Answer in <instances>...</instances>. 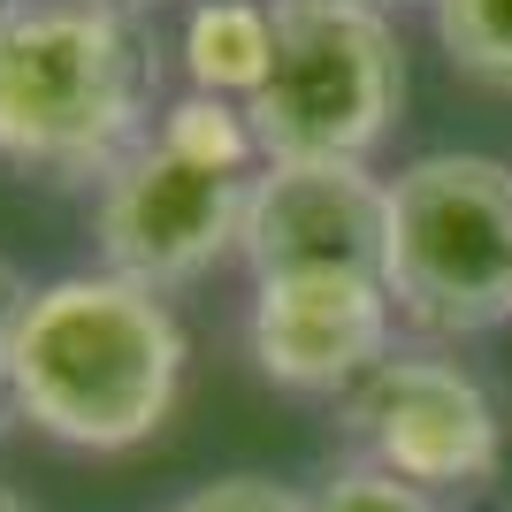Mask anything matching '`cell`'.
I'll return each mask as SVG.
<instances>
[{
	"instance_id": "12",
	"label": "cell",
	"mask_w": 512,
	"mask_h": 512,
	"mask_svg": "<svg viewBox=\"0 0 512 512\" xmlns=\"http://www.w3.org/2000/svg\"><path fill=\"white\" fill-rule=\"evenodd\" d=\"M306 512H444V505L413 482H398V474L367 467V459H337L321 474V490L306 497Z\"/></svg>"
},
{
	"instance_id": "9",
	"label": "cell",
	"mask_w": 512,
	"mask_h": 512,
	"mask_svg": "<svg viewBox=\"0 0 512 512\" xmlns=\"http://www.w3.org/2000/svg\"><path fill=\"white\" fill-rule=\"evenodd\" d=\"M184 85L214 100H253L276 62V0H192L176 31Z\"/></svg>"
},
{
	"instance_id": "8",
	"label": "cell",
	"mask_w": 512,
	"mask_h": 512,
	"mask_svg": "<svg viewBox=\"0 0 512 512\" xmlns=\"http://www.w3.org/2000/svg\"><path fill=\"white\" fill-rule=\"evenodd\" d=\"M390 176L367 161H260L245 268L260 276H383Z\"/></svg>"
},
{
	"instance_id": "3",
	"label": "cell",
	"mask_w": 512,
	"mask_h": 512,
	"mask_svg": "<svg viewBox=\"0 0 512 512\" xmlns=\"http://www.w3.org/2000/svg\"><path fill=\"white\" fill-rule=\"evenodd\" d=\"M383 291L421 344L482 337L512 314V169L490 153H421L390 176Z\"/></svg>"
},
{
	"instance_id": "5",
	"label": "cell",
	"mask_w": 512,
	"mask_h": 512,
	"mask_svg": "<svg viewBox=\"0 0 512 512\" xmlns=\"http://www.w3.org/2000/svg\"><path fill=\"white\" fill-rule=\"evenodd\" d=\"M344 436H352V459L398 474L428 497L482 490L505 467V421H497L490 390L436 344L390 352L344 398Z\"/></svg>"
},
{
	"instance_id": "6",
	"label": "cell",
	"mask_w": 512,
	"mask_h": 512,
	"mask_svg": "<svg viewBox=\"0 0 512 512\" xmlns=\"http://www.w3.org/2000/svg\"><path fill=\"white\" fill-rule=\"evenodd\" d=\"M260 176V169H253ZM253 176L199 169L161 138L115 161V176L92 199V237H100V268L130 276L146 291H184L214 276L230 253H245V207H253Z\"/></svg>"
},
{
	"instance_id": "2",
	"label": "cell",
	"mask_w": 512,
	"mask_h": 512,
	"mask_svg": "<svg viewBox=\"0 0 512 512\" xmlns=\"http://www.w3.org/2000/svg\"><path fill=\"white\" fill-rule=\"evenodd\" d=\"M153 62L138 16L107 0H16L0 46V161L54 184H107L153 138Z\"/></svg>"
},
{
	"instance_id": "17",
	"label": "cell",
	"mask_w": 512,
	"mask_h": 512,
	"mask_svg": "<svg viewBox=\"0 0 512 512\" xmlns=\"http://www.w3.org/2000/svg\"><path fill=\"white\" fill-rule=\"evenodd\" d=\"M8 16H16V0H0V46H8Z\"/></svg>"
},
{
	"instance_id": "18",
	"label": "cell",
	"mask_w": 512,
	"mask_h": 512,
	"mask_svg": "<svg viewBox=\"0 0 512 512\" xmlns=\"http://www.w3.org/2000/svg\"><path fill=\"white\" fill-rule=\"evenodd\" d=\"M375 8H390V0H375Z\"/></svg>"
},
{
	"instance_id": "16",
	"label": "cell",
	"mask_w": 512,
	"mask_h": 512,
	"mask_svg": "<svg viewBox=\"0 0 512 512\" xmlns=\"http://www.w3.org/2000/svg\"><path fill=\"white\" fill-rule=\"evenodd\" d=\"M0 512H39V505H31V497H16L8 482H0Z\"/></svg>"
},
{
	"instance_id": "11",
	"label": "cell",
	"mask_w": 512,
	"mask_h": 512,
	"mask_svg": "<svg viewBox=\"0 0 512 512\" xmlns=\"http://www.w3.org/2000/svg\"><path fill=\"white\" fill-rule=\"evenodd\" d=\"M428 31L459 77L512 92V0H428Z\"/></svg>"
},
{
	"instance_id": "1",
	"label": "cell",
	"mask_w": 512,
	"mask_h": 512,
	"mask_svg": "<svg viewBox=\"0 0 512 512\" xmlns=\"http://www.w3.org/2000/svg\"><path fill=\"white\" fill-rule=\"evenodd\" d=\"M184 321L161 291L107 268L31 283L8 329V406L62 451H138L184 398Z\"/></svg>"
},
{
	"instance_id": "7",
	"label": "cell",
	"mask_w": 512,
	"mask_h": 512,
	"mask_svg": "<svg viewBox=\"0 0 512 512\" xmlns=\"http://www.w3.org/2000/svg\"><path fill=\"white\" fill-rule=\"evenodd\" d=\"M245 344L276 390L352 398L398 352V306L383 276H260Z\"/></svg>"
},
{
	"instance_id": "14",
	"label": "cell",
	"mask_w": 512,
	"mask_h": 512,
	"mask_svg": "<svg viewBox=\"0 0 512 512\" xmlns=\"http://www.w3.org/2000/svg\"><path fill=\"white\" fill-rule=\"evenodd\" d=\"M23 291H31V283H23L16 268L0 260V428L16 421V406H8V329H16V306H23Z\"/></svg>"
},
{
	"instance_id": "13",
	"label": "cell",
	"mask_w": 512,
	"mask_h": 512,
	"mask_svg": "<svg viewBox=\"0 0 512 512\" xmlns=\"http://www.w3.org/2000/svg\"><path fill=\"white\" fill-rule=\"evenodd\" d=\"M169 512H306V497L283 490V482H268V474H222V482L184 490Z\"/></svg>"
},
{
	"instance_id": "15",
	"label": "cell",
	"mask_w": 512,
	"mask_h": 512,
	"mask_svg": "<svg viewBox=\"0 0 512 512\" xmlns=\"http://www.w3.org/2000/svg\"><path fill=\"white\" fill-rule=\"evenodd\" d=\"M107 8H123V16H153V8H192V0H107Z\"/></svg>"
},
{
	"instance_id": "10",
	"label": "cell",
	"mask_w": 512,
	"mask_h": 512,
	"mask_svg": "<svg viewBox=\"0 0 512 512\" xmlns=\"http://www.w3.org/2000/svg\"><path fill=\"white\" fill-rule=\"evenodd\" d=\"M153 138L199 169H230V176H253L260 169V138H253V115L245 100H214V92H176L161 115H153Z\"/></svg>"
},
{
	"instance_id": "4",
	"label": "cell",
	"mask_w": 512,
	"mask_h": 512,
	"mask_svg": "<svg viewBox=\"0 0 512 512\" xmlns=\"http://www.w3.org/2000/svg\"><path fill=\"white\" fill-rule=\"evenodd\" d=\"M406 107V46L375 0H276V62L245 100L260 161H367Z\"/></svg>"
}]
</instances>
